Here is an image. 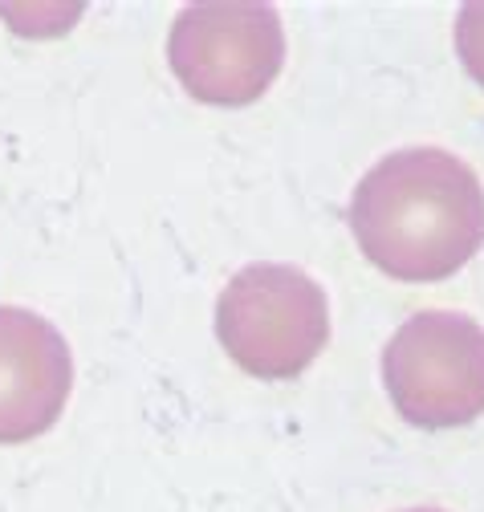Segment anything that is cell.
<instances>
[{
	"instance_id": "1",
	"label": "cell",
	"mask_w": 484,
	"mask_h": 512,
	"mask_svg": "<svg viewBox=\"0 0 484 512\" xmlns=\"http://www.w3.org/2000/svg\"><path fill=\"white\" fill-rule=\"evenodd\" d=\"M346 220L358 252L379 273L432 285L480 252L484 187L452 151L403 147L358 179Z\"/></svg>"
},
{
	"instance_id": "2",
	"label": "cell",
	"mask_w": 484,
	"mask_h": 512,
	"mask_svg": "<svg viewBox=\"0 0 484 512\" xmlns=\"http://www.w3.org/2000/svg\"><path fill=\"white\" fill-rule=\"evenodd\" d=\"M216 338L253 378H297L330 338L326 289L297 265H245L216 301Z\"/></svg>"
},
{
	"instance_id": "3",
	"label": "cell",
	"mask_w": 484,
	"mask_h": 512,
	"mask_svg": "<svg viewBox=\"0 0 484 512\" xmlns=\"http://www.w3.org/2000/svg\"><path fill=\"white\" fill-rule=\"evenodd\" d=\"M167 61L192 98L212 106L257 102L285 66V29L261 0H204L179 9Z\"/></svg>"
},
{
	"instance_id": "4",
	"label": "cell",
	"mask_w": 484,
	"mask_h": 512,
	"mask_svg": "<svg viewBox=\"0 0 484 512\" xmlns=\"http://www.w3.org/2000/svg\"><path fill=\"white\" fill-rule=\"evenodd\" d=\"M383 382L411 427H464L484 415V326L464 313L423 309L391 334Z\"/></svg>"
},
{
	"instance_id": "5",
	"label": "cell",
	"mask_w": 484,
	"mask_h": 512,
	"mask_svg": "<svg viewBox=\"0 0 484 512\" xmlns=\"http://www.w3.org/2000/svg\"><path fill=\"white\" fill-rule=\"evenodd\" d=\"M74 358L53 322L0 305V443H29L66 411Z\"/></svg>"
},
{
	"instance_id": "6",
	"label": "cell",
	"mask_w": 484,
	"mask_h": 512,
	"mask_svg": "<svg viewBox=\"0 0 484 512\" xmlns=\"http://www.w3.org/2000/svg\"><path fill=\"white\" fill-rule=\"evenodd\" d=\"M456 57L484 86V0H468V5L456 13Z\"/></svg>"
},
{
	"instance_id": "7",
	"label": "cell",
	"mask_w": 484,
	"mask_h": 512,
	"mask_svg": "<svg viewBox=\"0 0 484 512\" xmlns=\"http://www.w3.org/2000/svg\"><path fill=\"white\" fill-rule=\"evenodd\" d=\"M403 512H444V508H403Z\"/></svg>"
}]
</instances>
